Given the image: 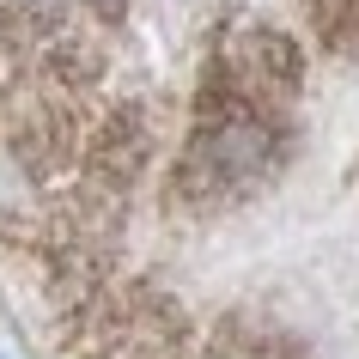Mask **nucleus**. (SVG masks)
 <instances>
[{
    "instance_id": "obj_3",
    "label": "nucleus",
    "mask_w": 359,
    "mask_h": 359,
    "mask_svg": "<svg viewBox=\"0 0 359 359\" xmlns=\"http://www.w3.org/2000/svg\"><path fill=\"white\" fill-rule=\"evenodd\" d=\"M304 19L317 25V37L329 49L359 43V0H304Z\"/></svg>"
},
{
    "instance_id": "obj_2",
    "label": "nucleus",
    "mask_w": 359,
    "mask_h": 359,
    "mask_svg": "<svg viewBox=\"0 0 359 359\" xmlns=\"http://www.w3.org/2000/svg\"><path fill=\"white\" fill-rule=\"evenodd\" d=\"M219 79L244 104H256V110H280V104H292V92H299V79H304L299 43L286 37V31H274V25H250V31L231 37Z\"/></svg>"
},
{
    "instance_id": "obj_1",
    "label": "nucleus",
    "mask_w": 359,
    "mask_h": 359,
    "mask_svg": "<svg viewBox=\"0 0 359 359\" xmlns=\"http://www.w3.org/2000/svg\"><path fill=\"white\" fill-rule=\"evenodd\" d=\"M280 165V128L274 110H256L231 92L226 79L208 92L201 128H195L189 152H183V195L189 201H238L256 183H268V170Z\"/></svg>"
}]
</instances>
